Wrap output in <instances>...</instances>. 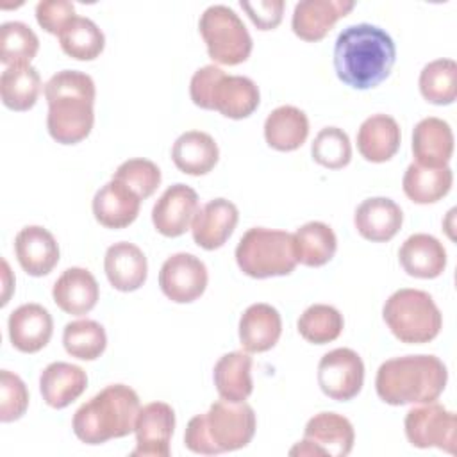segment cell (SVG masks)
<instances>
[{"label":"cell","instance_id":"obj_41","mask_svg":"<svg viewBox=\"0 0 457 457\" xmlns=\"http://www.w3.org/2000/svg\"><path fill=\"white\" fill-rule=\"evenodd\" d=\"M112 179L127 184L132 191L137 193L141 200L152 196L155 189L161 184V170L157 168L155 162L143 159V157H134L125 162H121Z\"/></svg>","mask_w":457,"mask_h":457},{"label":"cell","instance_id":"obj_36","mask_svg":"<svg viewBox=\"0 0 457 457\" xmlns=\"http://www.w3.org/2000/svg\"><path fill=\"white\" fill-rule=\"evenodd\" d=\"M420 93L434 105H450L457 96V64L453 59H436L420 73Z\"/></svg>","mask_w":457,"mask_h":457},{"label":"cell","instance_id":"obj_44","mask_svg":"<svg viewBox=\"0 0 457 457\" xmlns=\"http://www.w3.org/2000/svg\"><path fill=\"white\" fill-rule=\"evenodd\" d=\"M239 5L259 30H273L282 21V12H284L282 0H257V2L241 0Z\"/></svg>","mask_w":457,"mask_h":457},{"label":"cell","instance_id":"obj_26","mask_svg":"<svg viewBox=\"0 0 457 457\" xmlns=\"http://www.w3.org/2000/svg\"><path fill=\"white\" fill-rule=\"evenodd\" d=\"M398 261L411 277L436 278L446 268V250L443 243L430 234H412L402 243Z\"/></svg>","mask_w":457,"mask_h":457},{"label":"cell","instance_id":"obj_30","mask_svg":"<svg viewBox=\"0 0 457 457\" xmlns=\"http://www.w3.org/2000/svg\"><path fill=\"white\" fill-rule=\"evenodd\" d=\"M309 136V120L305 112L295 105H280L273 109L264 121V139L278 152H293L300 148Z\"/></svg>","mask_w":457,"mask_h":457},{"label":"cell","instance_id":"obj_29","mask_svg":"<svg viewBox=\"0 0 457 457\" xmlns=\"http://www.w3.org/2000/svg\"><path fill=\"white\" fill-rule=\"evenodd\" d=\"M220 157L218 145L212 136L202 130H187L180 134L171 148V159L175 166L187 175L209 173Z\"/></svg>","mask_w":457,"mask_h":457},{"label":"cell","instance_id":"obj_39","mask_svg":"<svg viewBox=\"0 0 457 457\" xmlns=\"http://www.w3.org/2000/svg\"><path fill=\"white\" fill-rule=\"evenodd\" d=\"M39 50L36 32L21 21H5L0 27V61L5 66L30 64Z\"/></svg>","mask_w":457,"mask_h":457},{"label":"cell","instance_id":"obj_38","mask_svg":"<svg viewBox=\"0 0 457 457\" xmlns=\"http://www.w3.org/2000/svg\"><path fill=\"white\" fill-rule=\"evenodd\" d=\"M300 336L312 345H325L337 339L343 332V314L327 303H314L307 307L298 318Z\"/></svg>","mask_w":457,"mask_h":457},{"label":"cell","instance_id":"obj_25","mask_svg":"<svg viewBox=\"0 0 457 457\" xmlns=\"http://www.w3.org/2000/svg\"><path fill=\"white\" fill-rule=\"evenodd\" d=\"M282 334V320L270 303H252L239 320V341L245 352L261 353L271 350Z\"/></svg>","mask_w":457,"mask_h":457},{"label":"cell","instance_id":"obj_22","mask_svg":"<svg viewBox=\"0 0 457 457\" xmlns=\"http://www.w3.org/2000/svg\"><path fill=\"white\" fill-rule=\"evenodd\" d=\"M104 270L109 284L123 293L139 289L148 275V262L139 246L129 241L114 243L107 248Z\"/></svg>","mask_w":457,"mask_h":457},{"label":"cell","instance_id":"obj_16","mask_svg":"<svg viewBox=\"0 0 457 457\" xmlns=\"http://www.w3.org/2000/svg\"><path fill=\"white\" fill-rule=\"evenodd\" d=\"M355 2L352 0H303L295 5L291 27L303 41H320L339 18H345Z\"/></svg>","mask_w":457,"mask_h":457},{"label":"cell","instance_id":"obj_21","mask_svg":"<svg viewBox=\"0 0 457 457\" xmlns=\"http://www.w3.org/2000/svg\"><path fill=\"white\" fill-rule=\"evenodd\" d=\"M357 232L373 243H384L393 239L403 223L400 205L386 196L366 198L353 214Z\"/></svg>","mask_w":457,"mask_h":457},{"label":"cell","instance_id":"obj_9","mask_svg":"<svg viewBox=\"0 0 457 457\" xmlns=\"http://www.w3.org/2000/svg\"><path fill=\"white\" fill-rule=\"evenodd\" d=\"M207 54L214 62L236 66L252 52V37L243 20L227 5H211L198 21Z\"/></svg>","mask_w":457,"mask_h":457},{"label":"cell","instance_id":"obj_37","mask_svg":"<svg viewBox=\"0 0 457 457\" xmlns=\"http://www.w3.org/2000/svg\"><path fill=\"white\" fill-rule=\"evenodd\" d=\"M62 345L71 357L80 361H95L107 346L105 328L95 320L70 321L62 332Z\"/></svg>","mask_w":457,"mask_h":457},{"label":"cell","instance_id":"obj_8","mask_svg":"<svg viewBox=\"0 0 457 457\" xmlns=\"http://www.w3.org/2000/svg\"><path fill=\"white\" fill-rule=\"evenodd\" d=\"M382 318L393 336L407 345L428 343L443 327L436 302L421 289L395 291L384 303Z\"/></svg>","mask_w":457,"mask_h":457},{"label":"cell","instance_id":"obj_40","mask_svg":"<svg viewBox=\"0 0 457 457\" xmlns=\"http://www.w3.org/2000/svg\"><path fill=\"white\" fill-rule=\"evenodd\" d=\"M314 162L328 170H341L352 159V145L348 134L339 127L321 129L311 146Z\"/></svg>","mask_w":457,"mask_h":457},{"label":"cell","instance_id":"obj_32","mask_svg":"<svg viewBox=\"0 0 457 457\" xmlns=\"http://www.w3.org/2000/svg\"><path fill=\"white\" fill-rule=\"evenodd\" d=\"M453 182V173L450 166L428 168L418 162L409 164L405 170L402 187L409 200L414 204H434L448 195Z\"/></svg>","mask_w":457,"mask_h":457},{"label":"cell","instance_id":"obj_33","mask_svg":"<svg viewBox=\"0 0 457 457\" xmlns=\"http://www.w3.org/2000/svg\"><path fill=\"white\" fill-rule=\"evenodd\" d=\"M296 261L309 268L327 264L337 248L334 230L323 221H309L293 234Z\"/></svg>","mask_w":457,"mask_h":457},{"label":"cell","instance_id":"obj_27","mask_svg":"<svg viewBox=\"0 0 457 457\" xmlns=\"http://www.w3.org/2000/svg\"><path fill=\"white\" fill-rule=\"evenodd\" d=\"M87 386L86 371L70 362H52L48 364L39 377V391L43 400L54 409H64L75 402Z\"/></svg>","mask_w":457,"mask_h":457},{"label":"cell","instance_id":"obj_3","mask_svg":"<svg viewBox=\"0 0 457 457\" xmlns=\"http://www.w3.org/2000/svg\"><path fill=\"white\" fill-rule=\"evenodd\" d=\"M448 371L436 355H403L380 364L375 389L389 405L436 402L445 391Z\"/></svg>","mask_w":457,"mask_h":457},{"label":"cell","instance_id":"obj_35","mask_svg":"<svg viewBox=\"0 0 457 457\" xmlns=\"http://www.w3.org/2000/svg\"><path fill=\"white\" fill-rule=\"evenodd\" d=\"M57 37L62 52L77 61H93L105 46V36L100 27L84 16H73Z\"/></svg>","mask_w":457,"mask_h":457},{"label":"cell","instance_id":"obj_7","mask_svg":"<svg viewBox=\"0 0 457 457\" xmlns=\"http://www.w3.org/2000/svg\"><path fill=\"white\" fill-rule=\"evenodd\" d=\"M236 262L252 278L289 275L298 264L293 234L266 227L248 228L236 246Z\"/></svg>","mask_w":457,"mask_h":457},{"label":"cell","instance_id":"obj_45","mask_svg":"<svg viewBox=\"0 0 457 457\" xmlns=\"http://www.w3.org/2000/svg\"><path fill=\"white\" fill-rule=\"evenodd\" d=\"M2 268H4V296H2V305H5L9 302V289H11V270H9V264L5 259H2Z\"/></svg>","mask_w":457,"mask_h":457},{"label":"cell","instance_id":"obj_23","mask_svg":"<svg viewBox=\"0 0 457 457\" xmlns=\"http://www.w3.org/2000/svg\"><path fill=\"white\" fill-rule=\"evenodd\" d=\"M55 305L66 314H87L98 302L100 289L93 273L86 268H68L52 287Z\"/></svg>","mask_w":457,"mask_h":457},{"label":"cell","instance_id":"obj_6","mask_svg":"<svg viewBox=\"0 0 457 457\" xmlns=\"http://www.w3.org/2000/svg\"><path fill=\"white\" fill-rule=\"evenodd\" d=\"M189 95L195 105L218 111L225 118H248L261 102L257 84L241 75H225L214 64H207L195 71L189 82Z\"/></svg>","mask_w":457,"mask_h":457},{"label":"cell","instance_id":"obj_18","mask_svg":"<svg viewBox=\"0 0 457 457\" xmlns=\"http://www.w3.org/2000/svg\"><path fill=\"white\" fill-rule=\"evenodd\" d=\"M12 346L23 353H36L45 348L54 332L50 312L39 303H23L14 309L7 321Z\"/></svg>","mask_w":457,"mask_h":457},{"label":"cell","instance_id":"obj_42","mask_svg":"<svg viewBox=\"0 0 457 457\" xmlns=\"http://www.w3.org/2000/svg\"><path fill=\"white\" fill-rule=\"evenodd\" d=\"M29 407V391L25 382L12 371H0V421L20 420Z\"/></svg>","mask_w":457,"mask_h":457},{"label":"cell","instance_id":"obj_10","mask_svg":"<svg viewBox=\"0 0 457 457\" xmlns=\"http://www.w3.org/2000/svg\"><path fill=\"white\" fill-rule=\"evenodd\" d=\"M353 439L355 432L348 418L337 412H318L307 421L303 439L289 450V455L346 457Z\"/></svg>","mask_w":457,"mask_h":457},{"label":"cell","instance_id":"obj_19","mask_svg":"<svg viewBox=\"0 0 457 457\" xmlns=\"http://www.w3.org/2000/svg\"><path fill=\"white\" fill-rule=\"evenodd\" d=\"M14 252L21 270L32 277L48 275L59 262V245L55 237L39 225L23 227L16 234Z\"/></svg>","mask_w":457,"mask_h":457},{"label":"cell","instance_id":"obj_2","mask_svg":"<svg viewBox=\"0 0 457 457\" xmlns=\"http://www.w3.org/2000/svg\"><path fill=\"white\" fill-rule=\"evenodd\" d=\"M48 102V134L61 145H75L86 139L95 123V82L79 70H62L45 84Z\"/></svg>","mask_w":457,"mask_h":457},{"label":"cell","instance_id":"obj_5","mask_svg":"<svg viewBox=\"0 0 457 457\" xmlns=\"http://www.w3.org/2000/svg\"><path fill=\"white\" fill-rule=\"evenodd\" d=\"M139 409V396L132 387L111 384L75 411L71 427L82 443L102 445L134 432Z\"/></svg>","mask_w":457,"mask_h":457},{"label":"cell","instance_id":"obj_20","mask_svg":"<svg viewBox=\"0 0 457 457\" xmlns=\"http://www.w3.org/2000/svg\"><path fill=\"white\" fill-rule=\"evenodd\" d=\"M141 198L127 184L112 179L93 198L95 220L107 228H125L139 214Z\"/></svg>","mask_w":457,"mask_h":457},{"label":"cell","instance_id":"obj_12","mask_svg":"<svg viewBox=\"0 0 457 457\" xmlns=\"http://www.w3.org/2000/svg\"><path fill=\"white\" fill-rule=\"evenodd\" d=\"M364 382V362L352 348H334L318 362V386L332 400L355 398Z\"/></svg>","mask_w":457,"mask_h":457},{"label":"cell","instance_id":"obj_13","mask_svg":"<svg viewBox=\"0 0 457 457\" xmlns=\"http://www.w3.org/2000/svg\"><path fill=\"white\" fill-rule=\"evenodd\" d=\"M207 268L193 253L179 252L168 257L159 271V286L175 303H189L200 298L207 287Z\"/></svg>","mask_w":457,"mask_h":457},{"label":"cell","instance_id":"obj_28","mask_svg":"<svg viewBox=\"0 0 457 457\" xmlns=\"http://www.w3.org/2000/svg\"><path fill=\"white\" fill-rule=\"evenodd\" d=\"M402 134L396 120L389 114L366 118L357 132L359 154L370 162H386L400 148Z\"/></svg>","mask_w":457,"mask_h":457},{"label":"cell","instance_id":"obj_34","mask_svg":"<svg viewBox=\"0 0 457 457\" xmlns=\"http://www.w3.org/2000/svg\"><path fill=\"white\" fill-rule=\"evenodd\" d=\"M41 91V77L30 64L7 66L0 77L2 104L11 111H29Z\"/></svg>","mask_w":457,"mask_h":457},{"label":"cell","instance_id":"obj_24","mask_svg":"<svg viewBox=\"0 0 457 457\" xmlns=\"http://www.w3.org/2000/svg\"><path fill=\"white\" fill-rule=\"evenodd\" d=\"M412 154L421 166H448L453 154V132L450 125L436 116L418 121L412 130Z\"/></svg>","mask_w":457,"mask_h":457},{"label":"cell","instance_id":"obj_4","mask_svg":"<svg viewBox=\"0 0 457 457\" xmlns=\"http://www.w3.org/2000/svg\"><path fill=\"white\" fill-rule=\"evenodd\" d=\"M255 412L246 402H214L207 412L189 420L184 445L195 453L216 455L245 448L255 434Z\"/></svg>","mask_w":457,"mask_h":457},{"label":"cell","instance_id":"obj_14","mask_svg":"<svg viewBox=\"0 0 457 457\" xmlns=\"http://www.w3.org/2000/svg\"><path fill=\"white\" fill-rule=\"evenodd\" d=\"M175 428V411L166 402H152L139 409L136 420V448L132 457H168Z\"/></svg>","mask_w":457,"mask_h":457},{"label":"cell","instance_id":"obj_43","mask_svg":"<svg viewBox=\"0 0 457 457\" xmlns=\"http://www.w3.org/2000/svg\"><path fill=\"white\" fill-rule=\"evenodd\" d=\"M75 5L68 0H43L36 5V20L43 30L59 36L62 27L73 18Z\"/></svg>","mask_w":457,"mask_h":457},{"label":"cell","instance_id":"obj_1","mask_svg":"<svg viewBox=\"0 0 457 457\" xmlns=\"http://www.w3.org/2000/svg\"><path fill=\"white\" fill-rule=\"evenodd\" d=\"M396 59L393 37L371 23L343 29L334 45V70L353 89H371L384 82Z\"/></svg>","mask_w":457,"mask_h":457},{"label":"cell","instance_id":"obj_17","mask_svg":"<svg viewBox=\"0 0 457 457\" xmlns=\"http://www.w3.org/2000/svg\"><path fill=\"white\" fill-rule=\"evenodd\" d=\"M239 220L237 207L227 198H214L196 211L191 234L204 250H216L227 243Z\"/></svg>","mask_w":457,"mask_h":457},{"label":"cell","instance_id":"obj_11","mask_svg":"<svg viewBox=\"0 0 457 457\" xmlns=\"http://www.w3.org/2000/svg\"><path fill=\"white\" fill-rule=\"evenodd\" d=\"M405 436L416 448H439L455 453L457 448V420L455 412L441 403L428 402L412 407L403 421Z\"/></svg>","mask_w":457,"mask_h":457},{"label":"cell","instance_id":"obj_15","mask_svg":"<svg viewBox=\"0 0 457 457\" xmlns=\"http://www.w3.org/2000/svg\"><path fill=\"white\" fill-rule=\"evenodd\" d=\"M198 211V195L186 184L170 186L152 209V223L155 230L166 237L182 236L193 223Z\"/></svg>","mask_w":457,"mask_h":457},{"label":"cell","instance_id":"obj_31","mask_svg":"<svg viewBox=\"0 0 457 457\" xmlns=\"http://www.w3.org/2000/svg\"><path fill=\"white\" fill-rule=\"evenodd\" d=\"M218 395L228 402H245L252 391V357L248 352H230L218 359L212 371Z\"/></svg>","mask_w":457,"mask_h":457}]
</instances>
